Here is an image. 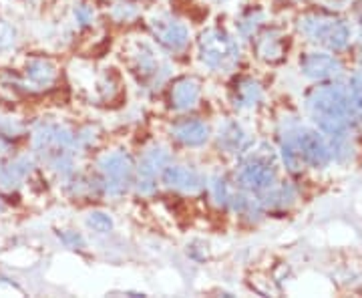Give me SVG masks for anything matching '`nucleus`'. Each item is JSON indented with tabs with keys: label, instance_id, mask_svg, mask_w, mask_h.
I'll use <instances>...</instances> for the list:
<instances>
[{
	"label": "nucleus",
	"instance_id": "11",
	"mask_svg": "<svg viewBox=\"0 0 362 298\" xmlns=\"http://www.w3.org/2000/svg\"><path fill=\"white\" fill-rule=\"evenodd\" d=\"M218 142H220V147H223L228 154H240L246 147L247 137L246 133L242 131V127L238 125V121L230 119V121H226L220 127Z\"/></svg>",
	"mask_w": 362,
	"mask_h": 298
},
{
	"label": "nucleus",
	"instance_id": "17",
	"mask_svg": "<svg viewBox=\"0 0 362 298\" xmlns=\"http://www.w3.org/2000/svg\"><path fill=\"white\" fill-rule=\"evenodd\" d=\"M113 18L115 21H121V23H125V21H131V18H135L137 16V8L133 6V4H115L113 6Z\"/></svg>",
	"mask_w": 362,
	"mask_h": 298
},
{
	"label": "nucleus",
	"instance_id": "16",
	"mask_svg": "<svg viewBox=\"0 0 362 298\" xmlns=\"http://www.w3.org/2000/svg\"><path fill=\"white\" fill-rule=\"evenodd\" d=\"M14 42H16V30L13 25L0 21V51H8Z\"/></svg>",
	"mask_w": 362,
	"mask_h": 298
},
{
	"label": "nucleus",
	"instance_id": "2",
	"mask_svg": "<svg viewBox=\"0 0 362 298\" xmlns=\"http://www.w3.org/2000/svg\"><path fill=\"white\" fill-rule=\"evenodd\" d=\"M103 192L109 195H121L129 188L133 178V161L125 151L105 154L99 159Z\"/></svg>",
	"mask_w": 362,
	"mask_h": 298
},
{
	"label": "nucleus",
	"instance_id": "19",
	"mask_svg": "<svg viewBox=\"0 0 362 298\" xmlns=\"http://www.w3.org/2000/svg\"><path fill=\"white\" fill-rule=\"evenodd\" d=\"M61 240H63V242H65L66 246H71V248H81L83 246V244H85V240H83V238H81V236H78L77 232H66V234H63V236H61Z\"/></svg>",
	"mask_w": 362,
	"mask_h": 298
},
{
	"label": "nucleus",
	"instance_id": "14",
	"mask_svg": "<svg viewBox=\"0 0 362 298\" xmlns=\"http://www.w3.org/2000/svg\"><path fill=\"white\" fill-rule=\"evenodd\" d=\"M207 188H209V192H211V197L220 204V206H230V200H232V192H230V188H228V182L220 178V176H216V178H211L209 183H207Z\"/></svg>",
	"mask_w": 362,
	"mask_h": 298
},
{
	"label": "nucleus",
	"instance_id": "3",
	"mask_svg": "<svg viewBox=\"0 0 362 298\" xmlns=\"http://www.w3.org/2000/svg\"><path fill=\"white\" fill-rule=\"evenodd\" d=\"M149 25H151L153 37H156V40L163 49H168L169 52H181L187 49V45H189V30L177 18L168 16V14H159Z\"/></svg>",
	"mask_w": 362,
	"mask_h": 298
},
{
	"label": "nucleus",
	"instance_id": "4",
	"mask_svg": "<svg viewBox=\"0 0 362 298\" xmlns=\"http://www.w3.org/2000/svg\"><path fill=\"white\" fill-rule=\"evenodd\" d=\"M169 166V151L165 147H151L145 151L137 168V190L139 194L149 195L156 192L157 176Z\"/></svg>",
	"mask_w": 362,
	"mask_h": 298
},
{
	"label": "nucleus",
	"instance_id": "18",
	"mask_svg": "<svg viewBox=\"0 0 362 298\" xmlns=\"http://www.w3.org/2000/svg\"><path fill=\"white\" fill-rule=\"evenodd\" d=\"M75 18H77V23L81 26H89L93 23V18H95L93 8L89 4H77L75 6Z\"/></svg>",
	"mask_w": 362,
	"mask_h": 298
},
{
	"label": "nucleus",
	"instance_id": "8",
	"mask_svg": "<svg viewBox=\"0 0 362 298\" xmlns=\"http://www.w3.org/2000/svg\"><path fill=\"white\" fill-rule=\"evenodd\" d=\"M171 135L187 147H199L209 139V127L199 119H181L171 125Z\"/></svg>",
	"mask_w": 362,
	"mask_h": 298
},
{
	"label": "nucleus",
	"instance_id": "10",
	"mask_svg": "<svg viewBox=\"0 0 362 298\" xmlns=\"http://www.w3.org/2000/svg\"><path fill=\"white\" fill-rule=\"evenodd\" d=\"M33 169V161L28 157H16L13 161L0 164V188H14L25 180Z\"/></svg>",
	"mask_w": 362,
	"mask_h": 298
},
{
	"label": "nucleus",
	"instance_id": "9",
	"mask_svg": "<svg viewBox=\"0 0 362 298\" xmlns=\"http://www.w3.org/2000/svg\"><path fill=\"white\" fill-rule=\"evenodd\" d=\"M59 77L57 65L51 63L49 59H33L26 65V81L37 87V89H47Z\"/></svg>",
	"mask_w": 362,
	"mask_h": 298
},
{
	"label": "nucleus",
	"instance_id": "6",
	"mask_svg": "<svg viewBox=\"0 0 362 298\" xmlns=\"http://www.w3.org/2000/svg\"><path fill=\"white\" fill-rule=\"evenodd\" d=\"M161 180L168 188L180 190L185 194H197L206 188V178L197 169L187 166H168L161 171Z\"/></svg>",
	"mask_w": 362,
	"mask_h": 298
},
{
	"label": "nucleus",
	"instance_id": "7",
	"mask_svg": "<svg viewBox=\"0 0 362 298\" xmlns=\"http://www.w3.org/2000/svg\"><path fill=\"white\" fill-rule=\"evenodd\" d=\"M202 97V85L194 77H181L171 85L169 91V101L175 111H187L194 109Z\"/></svg>",
	"mask_w": 362,
	"mask_h": 298
},
{
	"label": "nucleus",
	"instance_id": "20",
	"mask_svg": "<svg viewBox=\"0 0 362 298\" xmlns=\"http://www.w3.org/2000/svg\"><path fill=\"white\" fill-rule=\"evenodd\" d=\"M14 131H18V127L14 123H11V121H4L0 117V133H14Z\"/></svg>",
	"mask_w": 362,
	"mask_h": 298
},
{
	"label": "nucleus",
	"instance_id": "12",
	"mask_svg": "<svg viewBox=\"0 0 362 298\" xmlns=\"http://www.w3.org/2000/svg\"><path fill=\"white\" fill-rule=\"evenodd\" d=\"M238 182L250 190H262L270 183V169L259 161H250L238 171Z\"/></svg>",
	"mask_w": 362,
	"mask_h": 298
},
{
	"label": "nucleus",
	"instance_id": "5",
	"mask_svg": "<svg viewBox=\"0 0 362 298\" xmlns=\"http://www.w3.org/2000/svg\"><path fill=\"white\" fill-rule=\"evenodd\" d=\"M131 55H133V69L143 81H147V83L157 81L159 83L161 79H165L169 67L159 59L157 51L149 42H137Z\"/></svg>",
	"mask_w": 362,
	"mask_h": 298
},
{
	"label": "nucleus",
	"instance_id": "15",
	"mask_svg": "<svg viewBox=\"0 0 362 298\" xmlns=\"http://www.w3.org/2000/svg\"><path fill=\"white\" fill-rule=\"evenodd\" d=\"M87 226H89L90 230H95V232L107 234L113 230V220H111L109 214L97 210V212H90L89 216H87Z\"/></svg>",
	"mask_w": 362,
	"mask_h": 298
},
{
	"label": "nucleus",
	"instance_id": "13",
	"mask_svg": "<svg viewBox=\"0 0 362 298\" xmlns=\"http://www.w3.org/2000/svg\"><path fill=\"white\" fill-rule=\"evenodd\" d=\"M259 99V87L256 81L252 79H242L240 83H235L233 89V103L235 107H254Z\"/></svg>",
	"mask_w": 362,
	"mask_h": 298
},
{
	"label": "nucleus",
	"instance_id": "1",
	"mask_svg": "<svg viewBox=\"0 0 362 298\" xmlns=\"http://www.w3.org/2000/svg\"><path fill=\"white\" fill-rule=\"evenodd\" d=\"M199 59L211 71H232L240 59L238 40L221 28H207L199 37Z\"/></svg>",
	"mask_w": 362,
	"mask_h": 298
}]
</instances>
